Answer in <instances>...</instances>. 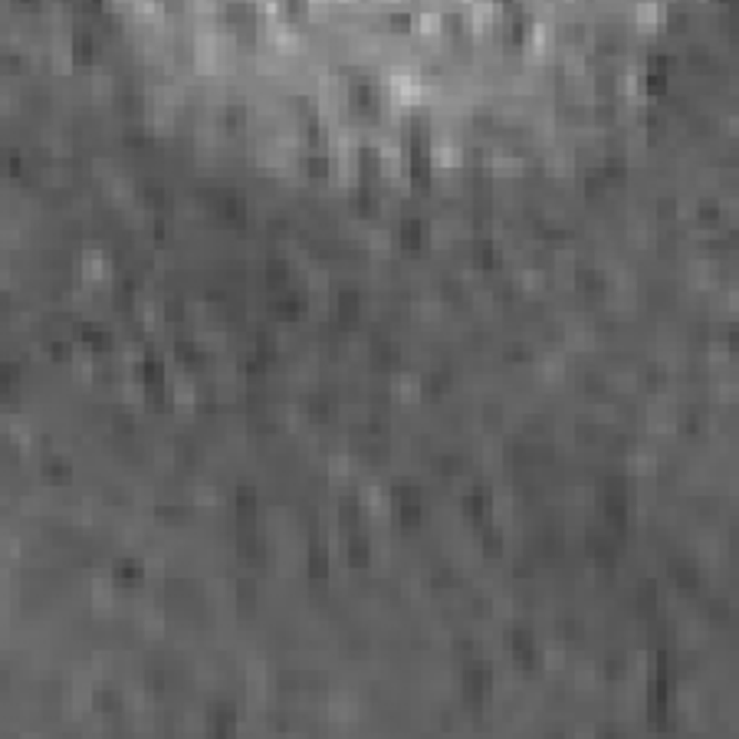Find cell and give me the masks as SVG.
<instances>
[{
  "label": "cell",
  "instance_id": "6da1fadb",
  "mask_svg": "<svg viewBox=\"0 0 739 739\" xmlns=\"http://www.w3.org/2000/svg\"><path fill=\"white\" fill-rule=\"evenodd\" d=\"M638 17H641L644 27H651V23H657V17H661V7H654V3H641V7H638Z\"/></svg>",
  "mask_w": 739,
  "mask_h": 739
}]
</instances>
